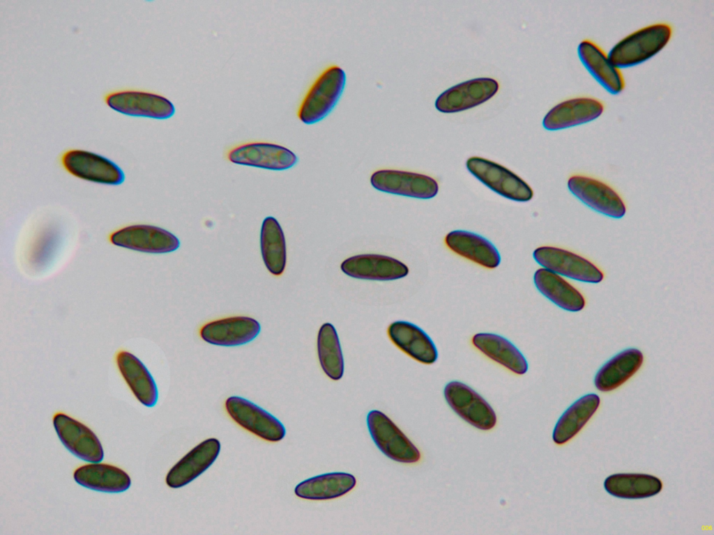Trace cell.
I'll list each match as a JSON object with an SVG mask.
<instances>
[{"label": "cell", "mask_w": 714, "mask_h": 535, "mask_svg": "<svg viewBox=\"0 0 714 535\" xmlns=\"http://www.w3.org/2000/svg\"><path fill=\"white\" fill-rule=\"evenodd\" d=\"M261 325L255 318L236 316L205 323L199 329L202 339L211 345L234 347L247 344L259 334Z\"/></svg>", "instance_id": "cell-14"}, {"label": "cell", "mask_w": 714, "mask_h": 535, "mask_svg": "<svg viewBox=\"0 0 714 535\" xmlns=\"http://www.w3.org/2000/svg\"><path fill=\"white\" fill-rule=\"evenodd\" d=\"M104 102L112 109L133 117L164 120L174 116L176 111L169 99L146 91L126 89L111 91L105 95Z\"/></svg>", "instance_id": "cell-7"}, {"label": "cell", "mask_w": 714, "mask_h": 535, "mask_svg": "<svg viewBox=\"0 0 714 535\" xmlns=\"http://www.w3.org/2000/svg\"><path fill=\"white\" fill-rule=\"evenodd\" d=\"M317 350L324 373L333 380H340L344 371V360L337 332L331 323H325L320 327Z\"/></svg>", "instance_id": "cell-32"}, {"label": "cell", "mask_w": 714, "mask_h": 535, "mask_svg": "<svg viewBox=\"0 0 714 535\" xmlns=\"http://www.w3.org/2000/svg\"><path fill=\"white\" fill-rule=\"evenodd\" d=\"M672 33L671 25L665 22L641 28L618 41L611 49L608 57L619 69L639 65L664 48Z\"/></svg>", "instance_id": "cell-1"}, {"label": "cell", "mask_w": 714, "mask_h": 535, "mask_svg": "<svg viewBox=\"0 0 714 535\" xmlns=\"http://www.w3.org/2000/svg\"><path fill=\"white\" fill-rule=\"evenodd\" d=\"M600 403V397L593 393L575 401L557 421L552 433L553 441L561 445L570 440L594 414Z\"/></svg>", "instance_id": "cell-29"}, {"label": "cell", "mask_w": 714, "mask_h": 535, "mask_svg": "<svg viewBox=\"0 0 714 535\" xmlns=\"http://www.w3.org/2000/svg\"><path fill=\"white\" fill-rule=\"evenodd\" d=\"M498 89L499 83L492 78L470 79L441 93L435 101V107L442 113L462 111L487 101L496 94Z\"/></svg>", "instance_id": "cell-15"}, {"label": "cell", "mask_w": 714, "mask_h": 535, "mask_svg": "<svg viewBox=\"0 0 714 535\" xmlns=\"http://www.w3.org/2000/svg\"><path fill=\"white\" fill-rule=\"evenodd\" d=\"M643 361V354L637 348H628L618 352L596 373L595 387L605 392L616 389L636 373Z\"/></svg>", "instance_id": "cell-26"}, {"label": "cell", "mask_w": 714, "mask_h": 535, "mask_svg": "<svg viewBox=\"0 0 714 535\" xmlns=\"http://www.w3.org/2000/svg\"><path fill=\"white\" fill-rule=\"evenodd\" d=\"M474 347L492 360L510 371L524 374L528 363L522 352L509 340L492 333H478L471 339Z\"/></svg>", "instance_id": "cell-27"}, {"label": "cell", "mask_w": 714, "mask_h": 535, "mask_svg": "<svg viewBox=\"0 0 714 535\" xmlns=\"http://www.w3.org/2000/svg\"><path fill=\"white\" fill-rule=\"evenodd\" d=\"M259 245L261 258L267 270L274 276L282 275L287 265V244L282 228L274 217L268 216L264 219L260 229Z\"/></svg>", "instance_id": "cell-30"}, {"label": "cell", "mask_w": 714, "mask_h": 535, "mask_svg": "<svg viewBox=\"0 0 714 535\" xmlns=\"http://www.w3.org/2000/svg\"><path fill=\"white\" fill-rule=\"evenodd\" d=\"M77 483L86 488L108 493L127 490L131 485L130 476L122 469L107 463H92L77 467L73 472Z\"/></svg>", "instance_id": "cell-24"}, {"label": "cell", "mask_w": 714, "mask_h": 535, "mask_svg": "<svg viewBox=\"0 0 714 535\" xmlns=\"http://www.w3.org/2000/svg\"><path fill=\"white\" fill-rule=\"evenodd\" d=\"M220 451V442L216 438L201 442L172 467L165 477L166 484L179 488L190 483L210 467Z\"/></svg>", "instance_id": "cell-18"}, {"label": "cell", "mask_w": 714, "mask_h": 535, "mask_svg": "<svg viewBox=\"0 0 714 535\" xmlns=\"http://www.w3.org/2000/svg\"><path fill=\"white\" fill-rule=\"evenodd\" d=\"M115 360L121 376L137 401L146 407H153L158 398V388L143 362L123 350L116 353Z\"/></svg>", "instance_id": "cell-22"}, {"label": "cell", "mask_w": 714, "mask_h": 535, "mask_svg": "<svg viewBox=\"0 0 714 535\" xmlns=\"http://www.w3.org/2000/svg\"><path fill=\"white\" fill-rule=\"evenodd\" d=\"M604 488L616 497L643 499L658 494L662 483L659 478L647 474L618 473L605 479Z\"/></svg>", "instance_id": "cell-31"}, {"label": "cell", "mask_w": 714, "mask_h": 535, "mask_svg": "<svg viewBox=\"0 0 714 535\" xmlns=\"http://www.w3.org/2000/svg\"><path fill=\"white\" fill-rule=\"evenodd\" d=\"M225 410L241 427L268 442L282 440L286 430L282 422L252 401L238 396L225 401Z\"/></svg>", "instance_id": "cell-8"}, {"label": "cell", "mask_w": 714, "mask_h": 535, "mask_svg": "<svg viewBox=\"0 0 714 535\" xmlns=\"http://www.w3.org/2000/svg\"><path fill=\"white\" fill-rule=\"evenodd\" d=\"M356 484V477L349 473L335 472L321 474L300 482L294 493L300 498L328 500L342 497Z\"/></svg>", "instance_id": "cell-25"}, {"label": "cell", "mask_w": 714, "mask_h": 535, "mask_svg": "<svg viewBox=\"0 0 714 535\" xmlns=\"http://www.w3.org/2000/svg\"><path fill=\"white\" fill-rule=\"evenodd\" d=\"M443 394L451 409L471 426L487 431L496 425V415L492 408L467 385L450 382L445 386Z\"/></svg>", "instance_id": "cell-10"}, {"label": "cell", "mask_w": 714, "mask_h": 535, "mask_svg": "<svg viewBox=\"0 0 714 535\" xmlns=\"http://www.w3.org/2000/svg\"><path fill=\"white\" fill-rule=\"evenodd\" d=\"M533 257L543 268L582 282L597 284L603 273L587 259L570 251L551 246L536 248Z\"/></svg>", "instance_id": "cell-12"}, {"label": "cell", "mask_w": 714, "mask_h": 535, "mask_svg": "<svg viewBox=\"0 0 714 535\" xmlns=\"http://www.w3.org/2000/svg\"><path fill=\"white\" fill-rule=\"evenodd\" d=\"M366 421L373 442L386 456L402 463L420 460L421 455L418 449L383 412L370 410Z\"/></svg>", "instance_id": "cell-3"}, {"label": "cell", "mask_w": 714, "mask_h": 535, "mask_svg": "<svg viewBox=\"0 0 714 535\" xmlns=\"http://www.w3.org/2000/svg\"><path fill=\"white\" fill-rule=\"evenodd\" d=\"M577 53L585 68L607 92L616 95L623 91L625 80L620 69L596 43L583 40L578 45Z\"/></svg>", "instance_id": "cell-21"}, {"label": "cell", "mask_w": 714, "mask_h": 535, "mask_svg": "<svg viewBox=\"0 0 714 535\" xmlns=\"http://www.w3.org/2000/svg\"><path fill=\"white\" fill-rule=\"evenodd\" d=\"M370 183L377 190L418 199H430L438 193L439 185L433 178L416 172L380 169L370 177Z\"/></svg>", "instance_id": "cell-11"}, {"label": "cell", "mask_w": 714, "mask_h": 535, "mask_svg": "<svg viewBox=\"0 0 714 535\" xmlns=\"http://www.w3.org/2000/svg\"><path fill=\"white\" fill-rule=\"evenodd\" d=\"M393 343L414 360L425 364L434 363L436 348L428 334L416 325L404 320L393 322L388 327Z\"/></svg>", "instance_id": "cell-20"}, {"label": "cell", "mask_w": 714, "mask_h": 535, "mask_svg": "<svg viewBox=\"0 0 714 535\" xmlns=\"http://www.w3.org/2000/svg\"><path fill=\"white\" fill-rule=\"evenodd\" d=\"M469 171L496 194L512 201L526 202L533 196L531 187L506 167L489 160L471 157L466 160Z\"/></svg>", "instance_id": "cell-4"}, {"label": "cell", "mask_w": 714, "mask_h": 535, "mask_svg": "<svg viewBox=\"0 0 714 535\" xmlns=\"http://www.w3.org/2000/svg\"><path fill=\"white\" fill-rule=\"evenodd\" d=\"M346 84L344 71L337 65L324 70L314 80L303 98L297 116L305 124L324 119L339 101Z\"/></svg>", "instance_id": "cell-2"}, {"label": "cell", "mask_w": 714, "mask_h": 535, "mask_svg": "<svg viewBox=\"0 0 714 535\" xmlns=\"http://www.w3.org/2000/svg\"><path fill=\"white\" fill-rule=\"evenodd\" d=\"M340 269L352 278L379 281L402 279L409 274V268L401 261L377 254L350 256L342 262Z\"/></svg>", "instance_id": "cell-16"}, {"label": "cell", "mask_w": 714, "mask_h": 535, "mask_svg": "<svg viewBox=\"0 0 714 535\" xmlns=\"http://www.w3.org/2000/svg\"><path fill=\"white\" fill-rule=\"evenodd\" d=\"M226 158L236 164L271 171L287 170L298 162V157L290 149L264 141L235 146L227 151Z\"/></svg>", "instance_id": "cell-9"}, {"label": "cell", "mask_w": 714, "mask_h": 535, "mask_svg": "<svg viewBox=\"0 0 714 535\" xmlns=\"http://www.w3.org/2000/svg\"><path fill=\"white\" fill-rule=\"evenodd\" d=\"M63 168L70 175L86 181L119 185L124 182L122 169L101 155L82 149H69L60 157Z\"/></svg>", "instance_id": "cell-5"}, {"label": "cell", "mask_w": 714, "mask_h": 535, "mask_svg": "<svg viewBox=\"0 0 714 535\" xmlns=\"http://www.w3.org/2000/svg\"><path fill=\"white\" fill-rule=\"evenodd\" d=\"M604 109V103L595 98L569 99L552 107L545 116L542 125L552 131L579 125L598 118Z\"/></svg>", "instance_id": "cell-19"}, {"label": "cell", "mask_w": 714, "mask_h": 535, "mask_svg": "<svg viewBox=\"0 0 714 535\" xmlns=\"http://www.w3.org/2000/svg\"><path fill=\"white\" fill-rule=\"evenodd\" d=\"M109 242L117 247L153 254L173 252L180 247L179 239L172 232L150 224H132L113 231Z\"/></svg>", "instance_id": "cell-6"}, {"label": "cell", "mask_w": 714, "mask_h": 535, "mask_svg": "<svg viewBox=\"0 0 714 535\" xmlns=\"http://www.w3.org/2000/svg\"><path fill=\"white\" fill-rule=\"evenodd\" d=\"M52 422L60 441L71 453L86 462L102 460L103 448L91 428L63 412L56 413Z\"/></svg>", "instance_id": "cell-13"}, {"label": "cell", "mask_w": 714, "mask_h": 535, "mask_svg": "<svg viewBox=\"0 0 714 535\" xmlns=\"http://www.w3.org/2000/svg\"><path fill=\"white\" fill-rule=\"evenodd\" d=\"M446 245L452 251L480 266L493 269L501 262L495 246L485 237L468 231L455 230L444 238Z\"/></svg>", "instance_id": "cell-23"}, {"label": "cell", "mask_w": 714, "mask_h": 535, "mask_svg": "<svg viewBox=\"0 0 714 535\" xmlns=\"http://www.w3.org/2000/svg\"><path fill=\"white\" fill-rule=\"evenodd\" d=\"M570 192L594 210L613 218H621L625 206L619 195L605 183L586 176H573L568 180Z\"/></svg>", "instance_id": "cell-17"}, {"label": "cell", "mask_w": 714, "mask_h": 535, "mask_svg": "<svg viewBox=\"0 0 714 535\" xmlns=\"http://www.w3.org/2000/svg\"><path fill=\"white\" fill-rule=\"evenodd\" d=\"M537 289L559 307L572 312L585 306L582 295L560 275L545 268L538 269L533 275Z\"/></svg>", "instance_id": "cell-28"}]
</instances>
